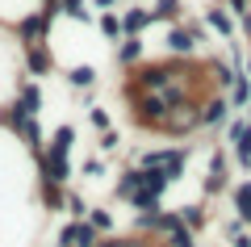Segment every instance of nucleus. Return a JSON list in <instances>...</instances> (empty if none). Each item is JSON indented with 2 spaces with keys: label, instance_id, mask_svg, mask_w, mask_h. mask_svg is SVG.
<instances>
[{
  "label": "nucleus",
  "instance_id": "nucleus-18",
  "mask_svg": "<svg viewBox=\"0 0 251 247\" xmlns=\"http://www.w3.org/2000/svg\"><path fill=\"white\" fill-rule=\"evenodd\" d=\"M159 13H163V17H172V13H176V0H159Z\"/></svg>",
  "mask_w": 251,
  "mask_h": 247
},
{
  "label": "nucleus",
  "instance_id": "nucleus-3",
  "mask_svg": "<svg viewBox=\"0 0 251 247\" xmlns=\"http://www.w3.org/2000/svg\"><path fill=\"white\" fill-rule=\"evenodd\" d=\"M67 147H72V130L63 126V130L54 134V142H50V159H67Z\"/></svg>",
  "mask_w": 251,
  "mask_h": 247
},
{
  "label": "nucleus",
  "instance_id": "nucleus-11",
  "mask_svg": "<svg viewBox=\"0 0 251 247\" xmlns=\"http://www.w3.org/2000/svg\"><path fill=\"white\" fill-rule=\"evenodd\" d=\"M21 34H25V38H38V34H42V21H25V26H21Z\"/></svg>",
  "mask_w": 251,
  "mask_h": 247
},
{
  "label": "nucleus",
  "instance_id": "nucleus-17",
  "mask_svg": "<svg viewBox=\"0 0 251 247\" xmlns=\"http://www.w3.org/2000/svg\"><path fill=\"white\" fill-rule=\"evenodd\" d=\"M92 226L105 230V226H109V214H105V210H97V214H92Z\"/></svg>",
  "mask_w": 251,
  "mask_h": 247
},
{
  "label": "nucleus",
  "instance_id": "nucleus-8",
  "mask_svg": "<svg viewBox=\"0 0 251 247\" xmlns=\"http://www.w3.org/2000/svg\"><path fill=\"white\" fill-rule=\"evenodd\" d=\"M143 26H147V13H143V9L126 13V29H143Z\"/></svg>",
  "mask_w": 251,
  "mask_h": 247
},
{
  "label": "nucleus",
  "instance_id": "nucleus-1",
  "mask_svg": "<svg viewBox=\"0 0 251 247\" xmlns=\"http://www.w3.org/2000/svg\"><path fill=\"white\" fill-rule=\"evenodd\" d=\"M234 142H239V164L251 168V126H239L234 130Z\"/></svg>",
  "mask_w": 251,
  "mask_h": 247
},
{
  "label": "nucleus",
  "instance_id": "nucleus-2",
  "mask_svg": "<svg viewBox=\"0 0 251 247\" xmlns=\"http://www.w3.org/2000/svg\"><path fill=\"white\" fill-rule=\"evenodd\" d=\"M63 239H67L72 247H92V226H67Z\"/></svg>",
  "mask_w": 251,
  "mask_h": 247
},
{
  "label": "nucleus",
  "instance_id": "nucleus-12",
  "mask_svg": "<svg viewBox=\"0 0 251 247\" xmlns=\"http://www.w3.org/2000/svg\"><path fill=\"white\" fill-rule=\"evenodd\" d=\"M172 243H176V247H193V239H188V235H184V230H180V226H176V230H172Z\"/></svg>",
  "mask_w": 251,
  "mask_h": 247
},
{
  "label": "nucleus",
  "instance_id": "nucleus-16",
  "mask_svg": "<svg viewBox=\"0 0 251 247\" xmlns=\"http://www.w3.org/2000/svg\"><path fill=\"white\" fill-rule=\"evenodd\" d=\"M122 59H138V42H126L122 46Z\"/></svg>",
  "mask_w": 251,
  "mask_h": 247
},
{
  "label": "nucleus",
  "instance_id": "nucleus-7",
  "mask_svg": "<svg viewBox=\"0 0 251 247\" xmlns=\"http://www.w3.org/2000/svg\"><path fill=\"white\" fill-rule=\"evenodd\" d=\"M168 46H172V51H188V46H193V38H188V34H180V29H172Z\"/></svg>",
  "mask_w": 251,
  "mask_h": 247
},
{
  "label": "nucleus",
  "instance_id": "nucleus-14",
  "mask_svg": "<svg viewBox=\"0 0 251 247\" xmlns=\"http://www.w3.org/2000/svg\"><path fill=\"white\" fill-rule=\"evenodd\" d=\"M100 29H105V34H117V17H113V13H105V21H100Z\"/></svg>",
  "mask_w": 251,
  "mask_h": 247
},
{
  "label": "nucleus",
  "instance_id": "nucleus-5",
  "mask_svg": "<svg viewBox=\"0 0 251 247\" xmlns=\"http://www.w3.org/2000/svg\"><path fill=\"white\" fill-rule=\"evenodd\" d=\"M163 80H168V71H163V67H147L143 71V84H151V88H159Z\"/></svg>",
  "mask_w": 251,
  "mask_h": 247
},
{
  "label": "nucleus",
  "instance_id": "nucleus-9",
  "mask_svg": "<svg viewBox=\"0 0 251 247\" xmlns=\"http://www.w3.org/2000/svg\"><path fill=\"white\" fill-rule=\"evenodd\" d=\"M222 117H226V105H222V101H214L209 113H205V122H222Z\"/></svg>",
  "mask_w": 251,
  "mask_h": 247
},
{
  "label": "nucleus",
  "instance_id": "nucleus-19",
  "mask_svg": "<svg viewBox=\"0 0 251 247\" xmlns=\"http://www.w3.org/2000/svg\"><path fill=\"white\" fill-rule=\"evenodd\" d=\"M97 4H113V0H97Z\"/></svg>",
  "mask_w": 251,
  "mask_h": 247
},
{
  "label": "nucleus",
  "instance_id": "nucleus-6",
  "mask_svg": "<svg viewBox=\"0 0 251 247\" xmlns=\"http://www.w3.org/2000/svg\"><path fill=\"white\" fill-rule=\"evenodd\" d=\"M209 189H222V159L214 155V164H209V180H205Z\"/></svg>",
  "mask_w": 251,
  "mask_h": 247
},
{
  "label": "nucleus",
  "instance_id": "nucleus-15",
  "mask_svg": "<svg viewBox=\"0 0 251 247\" xmlns=\"http://www.w3.org/2000/svg\"><path fill=\"white\" fill-rule=\"evenodd\" d=\"M209 21H214V26H218V29H222V34H226V29H230V21H226V17H222V13H209Z\"/></svg>",
  "mask_w": 251,
  "mask_h": 247
},
{
  "label": "nucleus",
  "instance_id": "nucleus-13",
  "mask_svg": "<svg viewBox=\"0 0 251 247\" xmlns=\"http://www.w3.org/2000/svg\"><path fill=\"white\" fill-rule=\"evenodd\" d=\"M29 67H34V71H46V55L34 51V55H29Z\"/></svg>",
  "mask_w": 251,
  "mask_h": 247
},
{
  "label": "nucleus",
  "instance_id": "nucleus-10",
  "mask_svg": "<svg viewBox=\"0 0 251 247\" xmlns=\"http://www.w3.org/2000/svg\"><path fill=\"white\" fill-rule=\"evenodd\" d=\"M72 84H92V67H75L72 71Z\"/></svg>",
  "mask_w": 251,
  "mask_h": 247
},
{
  "label": "nucleus",
  "instance_id": "nucleus-4",
  "mask_svg": "<svg viewBox=\"0 0 251 247\" xmlns=\"http://www.w3.org/2000/svg\"><path fill=\"white\" fill-rule=\"evenodd\" d=\"M234 205H239V214H243V218H251V185H243L239 193H234Z\"/></svg>",
  "mask_w": 251,
  "mask_h": 247
}]
</instances>
